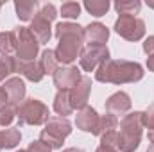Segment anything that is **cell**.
<instances>
[{"label": "cell", "instance_id": "28", "mask_svg": "<svg viewBox=\"0 0 154 152\" xmlns=\"http://www.w3.org/2000/svg\"><path fill=\"white\" fill-rule=\"evenodd\" d=\"M39 140H41L43 143H47L50 149H63V143H65L63 138H59V136H56V134L45 131V129H41V132H39Z\"/></svg>", "mask_w": 154, "mask_h": 152}, {"label": "cell", "instance_id": "11", "mask_svg": "<svg viewBox=\"0 0 154 152\" xmlns=\"http://www.w3.org/2000/svg\"><path fill=\"white\" fill-rule=\"evenodd\" d=\"M131 109V97L125 91H116L106 100V111L113 116H125Z\"/></svg>", "mask_w": 154, "mask_h": 152}, {"label": "cell", "instance_id": "25", "mask_svg": "<svg viewBox=\"0 0 154 152\" xmlns=\"http://www.w3.org/2000/svg\"><path fill=\"white\" fill-rule=\"evenodd\" d=\"M54 34L56 38H61L65 34H84V27H81L79 23H72V22H61L56 25Z\"/></svg>", "mask_w": 154, "mask_h": 152}, {"label": "cell", "instance_id": "27", "mask_svg": "<svg viewBox=\"0 0 154 152\" xmlns=\"http://www.w3.org/2000/svg\"><path fill=\"white\" fill-rule=\"evenodd\" d=\"M16 116H18V106L9 102L4 109H0V125H4V127L11 125Z\"/></svg>", "mask_w": 154, "mask_h": 152}, {"label": "cell", "instance_id": "42", "mask_svg": "<svg viewBox=\"0 0 154 152\" xmlns=\"http://www.w3.org/2000/svg\"><path fill=\"white\" fill-rule=\"evenodd\" d=\"M16 152H29V150H16Z\"/></svg>", "mask_w": 154, "mask_h": 152}, {"label": "cell", "instance_id": "8", "mask_svg": "<svg viewBox=\"0 0 154 152\" xmlns=\"http://www.w3.org/2000/svg\"><path fill=\"white\" fill-rule=\"evenodd\" d=\"M54 86L57 88V91H70L77 82L81 81V70L70 65V66H61L57 68V72L54 74Z\"/></svg>", "mask_w": 154, "mask_h": 152}, {"label": "cell", "instance_id": "34", "mask_svg": "<svg viewBox=\"0 0 154 152\" xmlns=\"http://www.w3.org/2000/svg\"><path fill=\"white\" fill-rule=\"evenodd\" d=\"M143 52L147 56H154V36H149L143 41Z\"/></svg>", "mask_w": 154, "mask_h": 152}, {"label": "cell", "instance_id": "10", "mask_svg": "<svg viewBox=\"0 0 154 152\" xmlns=\"http://www.w3.org/2000/svg\"><path fill=\"white\" fill-rule=\"evenodd\" d=\"M99 122H100V116L91 106H86V108L79 109L75 114L77 129H81L84 132H90V134H95V136H97V131H99Z\"/></svg>", "mask_w": 154, "mask_h": 152}, {"label": "cell", "instance_id": "44", "mask_svg": "<svg viewBox=\"0 0 154 152\" xmlns=\"http://www.w3.org/2000/svg\"><path fill=\"white\" fill-rule=\"evenodd\" d=\"M0 150H2V147H0Z\"/></svg>", "mask_w": 154, "mask_h": 152}, {"label": "cell", "instance_id": "5", "mask_svg": "<svg viewBox=\"0 0 154 152\" xmlns=\"http://www.w3.org/2000/svg\"><path fill=\"white\" fill-rule=\"evenodd\" d=\"M115 32L127 41H140L145 36V22L136 16L122 14L115 22Z\"/></svg>", "mask_w": 154, "mask_h": 152}, {"label": "cell", "instance_id": "15", "mask_svg": "<svg viewBox=\"0 0 154 152\" xmlns=\"http://www.w3.org/2000/svg\"><path fill=\"white\" fill-rule=\"evenodd\" d=\"M14 74H22L31 82H39L45 77L43 70L39 68L38 61H22L18 57H16V70H14Z\"/></svg>", "mask_w": 154, "mask_h": 152}, {"label": "cell", "instance_id": "1", "mask_svg": "<svg viewBox=\"0 0 154 152\" xmlns=\"http://www.w3.org/2000/svg\"><path fill=\"white\" fill-rule=\"evenodd\" d=\"M145 75L143 66L136 61H115L108 59L104 61L97 70L95 79L99 82H111V84H127V82H138Z\"/></svg>", "mask_w": 154, "mask_h": 152}, {"label": "cell", "instance_id": "23", "mask_svg": "<svg viewBox=\"0 0 154 152\" xmlns=\"http://www.w3.org/2000/svg\"><path fill=\"white\" fill-rule=\"evenodd\" d=\"M84 9L95 16V18H100L104 16L108 11H109V2L108 0H86L84 2Z\"/></svg>", "mask_w": 154, "mask_h": 152}, {"label": "cell", "instance_id": "18", "mask_svg": "<svg viewBox=\"0 0 154 152\" xmlns=\"http://www.w3.org/2000/svg\"><path fill=\"white\" fill-rule=\"evenodd\" d=\"M38 65H39V68L43 70L45 75H54V74L57 72V68H59V61H57V57H56V52L50 50V48L43 50L41 56H39Z\"/></svg>", "mask_w": 154, "mask_h": 152}, {"label": "cell", "instance_id": "41", "mask_svg": "<svg viewBox=\"0 0 154 152\" xmlns=\"http://www.w3.org/2000/svg\"><path fill=\"white\" fill-rule=\"evenodd\" d=\"M147 152H154V145H149V149H147Z\"/></svg>", "mask_w": 154, "mask_h": 152}, {"label": "cell", "instance_id": "26", "mask_svg": "<svg viewBox=\"0 0 154 152\" xmlns=\"http://www.w3.org/2000/svg\"><path fill=\"white\" fill-rule=\"evenodd\" d=\"M118 129V118L113 116V114L106 113L100 116V122H99V131H97V136L104 134V132H111V131H116Z\"/></svg>", "mask_w": 154, "mask_h": 152}, {"label": "cell", "instance_id": "33", "mask_svg": "<svg viewBox=\"0 0 154 152\" xmlns=\"http://www.w3.org/2000/svg\"><path fill=\"white\" fill-rule=\"evenodd\" d=\"M29 152H52V149L47 145V143H43L41 140H34L32 143H29Z\"/></svg>", "mask_w": 154, "mask_h": 152}, {"label": "cell", "instance_id": "31", "mask_svg": "<svg viewBox=\"0 0 154 152\" xmlns=\"http://www.w3.org/2000/svg\"><path fill=\"white\" fill-rule=\"evenodd\" d=\"M38 14H41L45 20H48L50 23L57 18V9H56V5L54 4H45V5H41V9H39Z\"/></svg>", "mask_w": 154, "mask_h": 152}, {"label": "cell", "instance_id": "30", "mask_svg": "<svg viewBox=\"0 0 154 152\" xmlns=\"http://www.w3.org/2000/svg\"><path fill=\"white\" fill-rule=\"evenodd\" d=\"M99 138H100V145L111 147V149H116V150H118V132H116V131L104 132V134H100Z\"/></svg>", "mask_w": 154, "mask_h": 152}, {"label": "cell", "instance_id": "19", "mask_svg": "<svg viewBox=\"0 0 154 152\" xmlns=\"http://www.w3.org/2000/svg\"><path fill=\"white\" fill-rule=\"evenodd\" d=\"M22 141V132L18 127H9L5 131H0V147L2 150L5 149H16L18 143Z\"/></svg>", "mask_w": 154, "mask_h": 152}, {"label": "cell", "instance_id": "4", "mask_svg": "<svg viewBox=\"0 0 154 152\" xmlns=\"http://www.w3.org/2000/svg\"><path fill=\"white\" fill-rule=\"evenodd\" d=\"M57 47H56V57L59 63L70 66L77 57H81V52L84 48V34H65L57 38Z\"/></svg>", "mask_w": 154, "mask_h": 152}, {"label": "cell", "instance_id": "20", "mask_svg": "<svg viewBox=\"0 0 154 152\" xmlns=\"http://www.w3.org/2000/svg\"><path fill=\"white\" fill-rule=\"evenodd\" d=\"M54 111H56L57 116H63V118H66L68 114L74 113L68 91H57L56 93V97H54Z\"/></svg>", "mask_w": 154, "mask_h": 152}, {"label": "cell", "instance_id": "40", "mask_svg": "<svg viewBox=\"0 0 154 152\" xmlns=\"http://www.w3.org/2000/svg\"><path fill=\"white\" fill-rule=\"evenodd\" d=\"M147 5H149L151 9H154V0H147Z\"/></svg>", "mask_w": 154, "mask_h": 152}, {"label": "cell", "instance_id": "7", "mask_svg": "<svg viewBox=\"0 0 154 152\" xmlns=\"http://www.w3.org/2000/svg\"><path fill=\"white\" fill-rule=\"evenodd\" d=\"M108 59H109V50L106 45H84L79 57V65L84 72H95Z\"/></svg>", "mask_w": 154, "mask_h": 152}, {"label": "cell", "instance_id": "9", "mask_svg": "<svg viewBox=\"0 0 154 152\" xmlns=\"http://www.w3.org/2000/svg\"><path fill=\"white\" fill-rule=\"evenodd\" d=\"M90 93H91V79L86 75L81 77V81L77 82L75 86L68 91V97H70V104L74 109H82L88 106V99H90Z\"/></svg>", "mask_w": 154, "mask_h": 152}, {"label": "cell", "instance_id": "36", "mask_svg": "<svg viewBox=\"0 0 154 152\" xmlns=\"http://www.w3.org/2000/svg\"><path fill=\"white\" fill-rule=\"evenodd\" d=\"M147 68H149V72L154 74V56H149L147 57Z\"/></svg>", "mask_w": 154, "mask_h": 152}, {"label": "cell", "instance_id": "17", "mask_svg": "<svg viewBox=\"0 0 154 152\" xmlns=\"http://www.w3.org/2000/svg\"><path fill=\"white\" fill-rule=\"evenodd\" d=\"M45 131H48V132H52V134L65 140L72 132V123L63 116H50L48 122L45 123Z\"/></svg>", "mask_w": 154, "mask_h": 152}, {"label": "cell", "instance_id": "6", "mask_svg": "<svg viewBox=\"0 0 154 152\" xmlns=\"http://www.w3.org/2000/svg\"><path fill=\"white\" fill-rule=\"evenodd\" d=\"M16 57L22 61H34L39 54V43L29 31V27H16Z\"/></svg>", "mask_w": 154, "mask_h": 152}, {"label": "cell", "instance_id": "13", "mask_svg": "<svg viewBox=\"0 0 154 152\" xmlns=\"http://www.w3.org/2000/svg\"><path fill=\"white\" fill-rule=\"evenodd\" d=\"M9 97V102L14 104V106H20L23 100H25V93H27V88H25V82L20 79V77H11L5 81V84L2 86Z\"/></svg>", "mask_w": 154, "mask_h": 152}, {"label": "cell", "instance_id": "14", "mask_svg": "<svg viewBox=\"0 0 154 152\" xmlns=\"http://www.w3.org/2000/svg\"><path fill=\"white\" fill-rule=\"evenodd\" d=\"M29 31L32 32V36L36 38V41H38L39 45L48 43L50 38H52V27H50V22L45 20L41 14H36V16H34V20L31 22Z\"/></svg>", "mask_w": 154, "mask_h": 152}, {"label": "cell", "instance_id": "3", "mask_svg": "<svg viewBox=\"0 0 154 152\" xmlns=\"http://www.w3.org/2000/svg\"><path fill=\"white\" fill-rule=\"evenodd\" d=\"M18 127L20 125H43L48 122V108L38 99H25L18 106Z\"/></svg>", "mask_w": 154, "mask_h": 152}, {"label": "cell", "instance_id": "21", "mask_svg": "<svg viewBox=\"0 0 154 152\" xmlns=\"http://www.w3.org/2000/svg\"><path fill=\"white\" fill-rule=\"evenodd\" d=\"M113 7H115V11L120 16H122V14L133 16V14H138V13H140L142 2H140V0H116Z\"/></svg>", "mask_w": 154, "mask_h": 152}, {"label": "cell", "instance_id": "22", "mask_svg": "<svg viewBox=\"0 0 154 152\" xmlns=\"http://www.w3.org/2000/svg\"><path fill=\"white\" fill-rule=\"evenodd\" d=\"M16 52V34L14 31L0 32V54L2 56H13Z\"/></svg>", "mask_w": 154, "mask_h": 152}, {"label": "cell", "instance_id": "2", "mask_svg": "<svg viewBox=\"0 0 154 152\" xmlns=\"http://www.w3.org/2000/svg\"><path fill=\"white\" fill-rule=\"evenodd\" d=\"M143 132V111H133L122 116L118 132V150L134 152L140 147Z\"/></svg>", "mask_w": 154, "mask_h": 152}, {"label": "cell", "instance_id": "24", "mask_svg": "<svg viewBox=\"0 0 154 152\" xmlns=\"http://www.w3.org/2000/svg\"><path fill=\"white\" fill-rule=\"evenodd\" d=\"M16 70V56H0V82Z\"/></svg>", "mask_w": 154, "mask_h": 152}, {"label": "cell", "instance_id": "35", "mask_svg": "<svg viewBox=\"0 0 154 152\" xmlns=\"http://www.w3.org/2000/svg\"><path fill=\"white\" fill-rule=\"evenodd\" d=\"M9 104V97H7V93H5V90L0 86V109H4L5 106Z\"/></svg>", "mask_w": 154, "mask_h": 152}, {"label": "cell", "instance_id": "32", "mask_svg": "<svg viewBox=\"0 0 154 152\" xmlns=\"http://www.w3.org/2000/svg\"><path fill=\"white\" fill-rule=\"evenodd\" d=\"M143 127H147L149 131L154 129V104H151V106L143 111Z\"/></svg>", "mask_w": 154, "mask_h": 152}, {"label": "cell", "instance_id": "16", "mask_svg": "<svg viewBox=\"0 0 154 152\" xmlns=\"http://www.w3.org/2000/svg\"><path fill=\"white\" fill-rule=\"evenodd\" d=\"M41 5L38 0H16L14 2V11L18 20L22 22H32L34 16L39 13Z\"/></svg>", "mask_w": 154, "mask_h": 152}, {"label": "cell", "instance_id": "38", "mask_svg": "<svg viewBox=\"0 0 154 152\" xmlns=\"http://www.w3.org/2000/svg\"><path fill=\"white\" fill-rule=\"evenodd\" d=\"M63 152H84L82 149H75V147H70V149H65Z\"/></svg>", "mask_w": 154, "mask_h": 152}, {"label": "cell", "instance_id": "12", "mask_svg": "<svg viewBox=\"0 0 154 152\" xmlns=\"http://www.w3.org/2000/svg\"><path fill=\"white\" fill-rule=\"evenodd\" d=\"M108 39H109V29L104 23L93 22V23L84 27V41H86V45H106Z\"/></svg>", "mask_w": 154, "mask_h": 152}, {"label": "cell", "instance_id": "43", "mask_svg": "<svg viewBox=\"0 0 154 152\" xmlns=\"http://www.w3.org/2000/svg\"><path fill=\"white\" fill-rule=\"evenodd\" d=\"M0 9H2V2H0Z\"/></svg>", "mask_w": 154, "mask_h": 152}, {"label": "cell", "instance_id": "37", "mask_svg": "<svg viewBox=\"0 0 154 152\" xmlns=\"http://www.w3.org/2000/svg\"><path fill=\"white\" fill-rule=\"evenodd\" d=\"M95 152H118L116 149H111V147H104V145H99V149Z\"/></svg>", "mask_w": 154, "mask_h": 152}, {"label": "cell", "instance_id": "39", "mask_svg": "<svg viewBox=\"0 0 154 152\" xmlns=\"http://www.w3.org/2000/svg\"><path fill=\"white\" fill-rule=\"evenodd\" d=\"M149 141H151V145H154V129L149 131Z\"/></svg>", "mask_w": 154, "mask_h": 152}, {"label": "cell", "instance_id": "29", "mask_svg": "<svg viewBox=\"0 0 154 152\" xmlns=\"http://www.w3.org/2000/svg\"><path fill=\"white\" fill-rule=\"evenodd\" d=\"M61 16L66 18V20H75L77 16L81 14V4L77 2H65L61 5Z\"/></svg>", "mask_w": 154, "mask_h": 152}]
</instances>
